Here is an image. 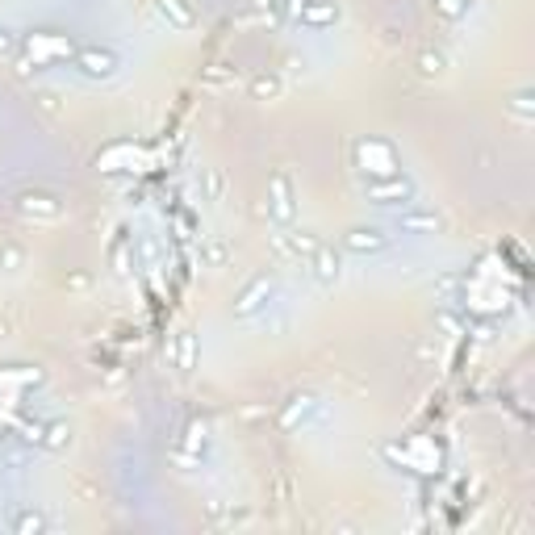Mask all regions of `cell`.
<instances>
[{
  "label": "cell",
  "mask_w": 535,
  "mask_h": 535,
  "mask_svg": "<svg viewBox=\"0 0 535 535\" xmlns=\"http://www.w3.org/2000/svg\"><path fill=\"white\" fill-rule=\"evenodd\" d=\"M351 163H356V172L364 180H381V176L402 172V155H397V147L389 139H381V134H364V139L351 142Z\"/></svg>",
  "instance_id": "1"
},
{
  "label": "cell",
  "mask_w": 535,
  "mask_h": 535,
  "mask_svg": "<svg viewBox=\"0 0 535 535\" xmlns=\"http://www.w3.org/2000/svg\"><path fill=\"white\" fill-rule=\"evenodd\" d=\"M360 193H364L372 205L406 209V205H414L418 184H414V176H406V172H393V176H381V180H360Z\"/></svg>",
  "instance_id": "2"
},
{
  "label": "cell",
  "mask_w": 535,
  "mask_h": 535,
  "mask_svg": "<svg viewBox=\"0 0 535 535\" xmlns=\"http://www.w3.org/2000/svg\"><path fill=\"white\" fill-rule=\"evenodd\" d=\"M268 218L285 230L298 222V193H293L288 172H272V180H268Z\"/></svg>",
  "instance_id": "3"
},
{
  "label": "cell",
  "mask_w": 535,
  "mask_h": 535,
  "mask_svg": "<svg viewBox=\"0 0 535 535\" xmlns=\"http://www.w3.org/2000/svg\"><path fill=\"white\" fill-rule=\"evenodd\" d=\"M76 71L84 79H113L121 71V55L118 50H110V47H76Z\"/></svg>",
  "instance_id": "4"
},
{
  "label": "cell",
  "mask_w": 535,
  "mask_h": 535,
  "mask_svg": "<svg viewBox=\"0 0 535 535\" xmlns=\"http://www.w3.org/2000/svg\"><path fill=\"white\" fill-rule=\"evenodd\" d=\"M272 293H277V280L268 277V272H259V277H251L247 285L238 288L235 306H230V314L235 318H256L268 309V301H272Z\"/></svg>",
  "instance_id": "5"
},
{
  "label": "cell",
  "mask_w": 535,
  "mask_h": 535,
  "mask_svg": "<svg viewBox=\"0 0 535 535\" xmlns=\"http://www.w3.org/2000/svg\"><path fill=\"white\" fill-rule=\"evenodd\" d=\"M17 214L30 222H59L63 218V201L47 189H26L17 197Z\"/></svg>",
  "instance_id": "6"
},
{
  "label": "cell",
  "mask_w": 535,
  "mask_h": 535,
  "mask_svg": "<svg viewBox=\"0 0 535 535\" xmlns=\"http://www.w3.org/2000/svg\"><path fill=\"white\" fill-rule=\"evenodd\" d=\"M389 243H393V235H385L381 226H351L343 235V251H351V256H381V251H389Z\"/></svg>",
  "instance_id": "7"
},
{
  "label": "cell",
  "mask_w": 535,
  "mask_h": 535,
  "mask_svg": "<svg viewBox=\"0 0 535 535\" xmlns=\"http://www.w3.org/2000/svg\"><path fill=\"white\" fill-rule=\"evenodd\" d=\"M397 230L402 235H444V218H439L435 209H418V205H406L397 209Z\"/></svg>",
  "instance_id": "8"
},
{
  "label": "cell",
  "mask_w": 535,
  "mask_h": 535,
  "mask_svg": "<svg viewBox=\"0 0 535 535\" xmlns=\"http://www.w3.org/2000/svg\"><path fill=\"white\" fill-rule=\"evenodd\" d=\"M306 264H309V277H314L318 285H339V277H343V256H339L330 243H318Z\"/></svg>",
  "instance_id": "9"
},
{
  "label": "cell",
  "mask_w": 535,
  "mask_h": 535,
  "mask_svg": "<svg viewBox=\"0 0 535 535\" xmlns=\"http://www.w3.org/2000/svg\"><path fill=\"white\" fill-rule=\"evenodd\" d=\"M151 5H155L159 21H168V30H180V34L197 30V9L189 0H151Z\"/></svg>",
  "instance_id": "10"
},
{
  "label": "cell",
  "mask_w": 535,
  "mask_h": 535,
  "mask_svg": "<svg viewBox=\"0 0 535 535\" xmlns=\"http://www.w3.org/2000/svg\"><path fill=\"white\" fill-rule=\"evenodd\" d=\"M318 410H322V397H318V393H298V397H288V406L280 410V431H298V426L309 423Z\"/></svg>",
  "instance_id": "11"
},
{
  "label": "cell",
  "mask_w": 535,
  "mask_h": 535,
  "mask_svg": "<svg viewBox=\"0 0 535 535\" xmlns=\"http://www.w3.org/2000/svg\"><path fill=\"white\" fill-rule=\"evenodd\" d=\"M339 17H343V9H339L335 0H306L298 13V26H306V30H330Z\"/></svg>",
  "instance_id": "12"
},
{
  "label": "cell",
  "mask_w": 535,
  "mask_h": 535,
  "mask_svg": "<svg viewBox=\"0 0 535 535\" xmlns=\"http://www.w3.org/2000/svg\"><path fill=\"white\" fill-rule=\"evenodd\" d=\"M277 243H280V251H288V256H298V259H309L314 256V247L322 243V238L314 235V230H306V226H288V235H277Z\"/></svg>",
  "instance_id": "13"
},
{
  "label": "cell",
  "mask_w": 535,
  "mask_h": 535,
  "mask_svg": "<svg viewBox=\"0 0 535 535\" xmlns=\"http://www.w3.org/2000/svg\"><path fill=\"white\" fill-rule=\"evenodd\" d=\"M9 527H13V535H42L50 527V519L42 510H34V506H21V510L9 515Z\"/></svg>",
  "instance_id": "14"
},
{
  "label": "cell",
  "mask_w": 535,
  "mask_h": 535,
  "mask_svg": "<svg viewBox=\"0 0 535 535\" xmlns=\"http://www.w3.org/2000/svg\"><path fill=\"white\" fill-rule=\"evenodd\" d=\"M247 92H251V100H280L285 79H280L277 71H259V76L247 79Z\"/></svg>",
  "instance_id": "15"
},
{
  "label": "cell",
  "mask_w": 535,
  "mask_h": 535,
  "mask_svg": "<svg viewBox=\"0 0 535 535\" xmlns=\"http://www.w3.org/2000/svg\"><path fill=\"white\" fill-rule=\"evenodd\" d=\"M172 364H176L180 372H193V368H197V335H193V330H180V335H176Z\"/></svg>",
  "instance_id": "16"
},
{
  "label": "cell",
  "mask_w": 535,
  "mask_h": 535,
  "mask_svg": "<svg viewBox=\"0 0 535 535\" xmlns=\"http://www.w3.org/2000/svg\"><path fill=\"white\" fill-rule=\"evenodd\" d=\"M71 426L68 423H47L42 426V447H50V452H68L71 447Z\"/></svg>",
  "instance_id": "17"
},
{
  "label": "cell",
  "mask_w": 535,
  "mask_h": 535,
  "mask_svg": "<svg viewBox=\"0 0 535 535\" xmlns=\"http://www.w3.org/2000/svg\"><path fill=\"white\" fill-rule=\"evenodd\" d=\"M447 71V59H444V50H423L418 55V76H426V79H439Z\"/></svg>",
  "instance_id": "18"
},
{
  "label": "cell",
  "mask_w": 535,
  "mask_h": 535,
  "mask_svg": "<svg viewBox=\"0 0 535 535\" xmlns=\"http://www.w3.org/2000/svg\"><path fill=\"white\" fill-rule=\"evenodd\" d=\"M226 259H230V247L222 243V238L201 243V264H205V268H226Z\"/></svg>",
  "instance_id": "19"
},
{
  "label": "cell",
  "mask_w": 535,
  "mask_h": 535,
  "mask_svg": "<svg viewBox=\"0 0 535 535\" xmlns=\"http://www.w3.org/2000/svg\"><path fill=\"white\" fill-rule=\"evenodd\" d=\"M506 110H510V118H519V121H523V126H527V121L535 118V97L523 89V92H515V97L506 100Z\"/></svg>",
  "instance_id": "20"
},
{
  "label": "cell",
  "mask_w": 535,
  "mask_h": 535,
  "mask_svg": "<svg viewBox=\"0 0 535 535\" xmlns=\"http://www.w3.org/2000/svg\"><path fill=\"white\" fill-rule=\"evenodd\" d=\"M431 5H435V13H444L447 21L468 17V9H473V0H431Z\"/></svg>",
  "instance_id": "21"
},
{
  "label": "cell",
  "mask_w": 535,
  "mask_h": 535,
  "mask_svg": "<svg viewBox=\"0 0 535 535\" xmlns=\"http://www.w3.org/2000/svg\"><path fill=\"white\" fill-rule=\"evenodd\" d=\"M21 264H26V251L17 243H0V268L5 272H21Z\"/></svg>",
  "instance_id": "22"
},
{
  "label": "cell",
  "mask_w": 535,
  "mask_h": 535,
  "mask_svg": "<svg viewBox=\"0 0 535 535\" xmlns=\"http://www.w3.org/2000/svg\"><path fill=\"white\" fill-rule=\"evenodd\" d=\"M222 193H226V180H222L218 168L205 172V201H222Z\"/></svg>",
  "instance_id": "23"
},
{
  "label": "cell",
  "mask_w": 535,
  "mask_h": 535,
  "mask_svg": "<svg viewBox=\"0 0 535 535\" xmlns=\"http://www.w3.org/2000/svg\"><path fill=\"white\" fill-rule=\"evenodd\" d=\"M301 5H306V0H277V17L280 21H298Z\"/></svg>",
  "instance_id": "24"
},
{
  "label": "cell",
  "mask_w": 535,
  "mask_h": 535,
  "mask_svg": "<svg viewBox=\"0 0 535 535\" xmlns=\"http://www.w3.org/2000/svg\"><path fill=\"white\" fill-rule=\"evenodd\" d=\"M0 465L9 468V473H21V465H26V456H21V452H0Z\"/></svg>",
  "instance_id": "25"
},
{
  "label": "cell",
  "mask_w": 535,
  "mask_h": 535,
  "mask_svg": "<svg viewBox=\"0 0 535 535\" xmlns=\"http://www.w3.org/2000/svg\"><path fill=\"white\" fill-rule=\"evenodd\" d=\"M34 100H38V105H42L47 113H59V97H55V92H38Z\"/></svg>",
  "instance_id": "26"
},
{
  "label": "cell",
  "mask_w": 535,
  "mask_h": 535,
  "mask_svg": "<svg viewBox=\"0 0 535 535\" xmlns=\"http://www.w3.org/2000/svg\"><path fill=\"white\" fill-rule=\"evenodd\" d=\"M13 50H17V38H13V34L0 26V55H13Z\"/></svg>",
  "instance_id": "27"
},
{
  "label": "cell",
  "mask_w": 535,
  "mask_h": 535,
  "mask_svg": "<svg viewBox=\"0 0 535 535\" xmlns=\"http://www.w3.org/2000/svg\"><path fill=\"white\" fill-rule=\"evenodd\" d=\"M5 335H9V322H5V318H0V339H5Z\"/></svg>",
  "instance_id": "28"
}]
</instances>
